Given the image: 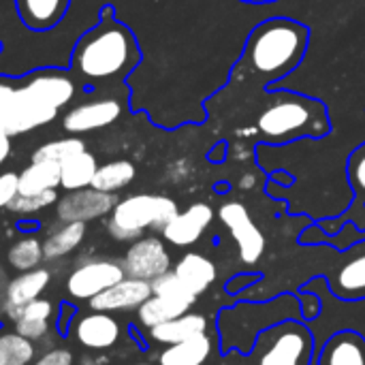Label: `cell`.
Segmentation results:
<instances>
[{
	"instance_id": "30",
	"label": "cell",
	"mask_w": 365,
	"mask_h": 365,
	"mask_svg": "<svg viewBox=\"0 0 365 365\" xmlns=\"http://www.w3.org/2000/svg\"><path fill=\"white\" fill-rule=\"evenodd\" d=\"M83 150H86L83 139H79V137H62V139L43 143L32 154V160H51V163L62 165L64 160H68L71 156H75V154H79Z\"/></svg>"
},
{
	"instance_id": "14",
	"label": "cell",
	"mask_w": 365,
	"mask_h": 365,
	"mask_svg": "<svg viewBox=\"0 0 365 365\" xmlns=\"http://www.w3.org/2000/svg\"><path fill=\"white\" fill-rule=\"evenodd\" d=\"M214 220V210L207 203H192L163 229V237L178 248H188L197 244Z\"/></svg>"
},
{
	"instance_id": "21",
	"label": "cell",
	"mask_w": 365,
	"mask_h": 365,
	"mask_svg": "<svg viewBox=\"0 0 365 365\" xmlns=\"http://www.w3.org/2000/svg\"><path fill=\"white\" fill-rule=\"evenodd\" d=\"M86 222H60L53 231L43 240V257L45 261H60L73 255L86 240Z\"/></svg>"
},
{
	"instance_id": "28",
	"label": "cell",
	"mask_w": 365,
	"mask_h": 365,
	"mask_svg": "<svg viewBox=\"0 0 365 365\" xmlns=\"http://www.w3.org/2000/svg\"><path fill=\"white\" fill-rule=\"evenodd\" d=\"M36 359V344L17 331L0 334V365H32Z\"/></svg>"
},
{
	"instance_id": "20",
	"label": "cell",
	"mask_w": 365,
	"mask_h": 365,
	"mask_svg": "<svg viewBox=\"0 0 365 365\" xmlns=\"http://www.w3.org/2000/svg\"><path fill=\"white\" fill-rule=\"evenodd\" d=\"M203 334H207V319L197 312H186L173 321L160 323L150 329V338L163 346L180 344V342H186V340L203 336Z\"/></svg>"
},
{
	"instance_id": "5",
	"label": "cell",
	"mask_w": 365,
	"mask_h": 365,
	"mask_svg": "<svg viewBox=\"0 0 365 365\" xmlns=\"http://www.w3.org/2000/svg\"><path fill=\"white\" fill-rule=\"evenodd\" d=\"M314 338L304 323L282 321L257 336V365H310Z\"/></svg>"
},
{
	"instance_id": "24",
	"label": "cell",
	"mask_w": 365,
	"mask_h": 365,
	"mask_svg": "<svg viewBox=\"0 0 365 365\" xmlns=\"http://www.w3.org/2000/svg\"><path fill=\"white\" fill-rule=\"evenodd\" d=\"M98 163L96 156L90 154L88 150L71 156L68 160H64L60 165V186L71 192V190H81V188H90L92 180L96 175Z\"/></svg>"
},
{
	"instance_id": "41",
	"label": "cell",
	"mask_w": 365,
	"mask_h": 365,
	"mask_svg": "<svg viewBox=\"0 0 365 365\" xmlns=\"http://www.w3.org/2000/svg\"><path fill=\"white\" fill-rule=\"evenodd\" d=\"M130 365H156V364H145V361H141V364H130Z\"/></svg>"
},
{
	"instance_id": "6",
	"label": "cell",
	"mask_w": 365,
	"mask_h": 365,
	"mask_svg": "<svg viewBox=\"0 0 365 365\" xmlns=\"http://www.w3.org/2000/svg\"><path fill=\"white\" fill-rule=\"evenodd\" d=\"M126 278V272L122 267V261L113 259H88L79 263L68 276H66V293L68 297L77 302H90L92 297L101 295L115 282Z\"/></svg>"
},
{
	"instance_id": "33",
	"label": "cell",
	"mask_w": 365,
	"mask_h": 365,
	"mask_svg": "<svg viewBox=\"0 0 365 365\" xmlns=\"http://www.w3.org/2000/svg\"><path fill=\"white\" fill-rule=\"evenodd\" d=\"M152 295H171V297H188V299H197L184 284L182 280L171 272L158 276L156 280H152Z\"/></svg>"
},
{
	"instance_id": "22",
	"label": "cell",
	"mask_w": 365,
	"mask_h": 365,
	"mask_svg": "<svg viewBox=\"0 0 365 365\" xmlns=\"http://www.w3.org/2000/svg\"><path fill=\"white\" fill-rule=\"evenodd\" d=\"M71 0H15L21 21L32 30L53 28L66 13Z\"/></svg>"
},
{
	"instance_id": "15",
	"label": "cell",
	"mask_w": 365,
	"mask_h": 365,
	"mask_svg": "<svg viewBox=\"0 0 365 365\" xmlns=\"http://www.w3.org/2000/svg\"><path fill=\"white\" fill-rule=\"evenodd\" d=\"M51 282V272L45 267H34L30 272H19L9 280L4 291V314L11 323L19 319V312L26 304L38 299Z\"/></svg>"
},
{
	"instance_id": "18",
	"label": "cell",
	"mask_w": 365,
	"mask_h": 365,
	"mask_svg": "<svg viewBox=\"0 0 365 365\" xmlns=\"http://www.w3.org/2000/svg\"><path fill=\"white\" fill-rule=\"evenodd\" d=\"M319 365H365V338L349 329L334 334L321 351Z\"/></svg>"
},
{
	"instance_id": "35",
	"label": "cell",
	"mask_w": 365,
	"mask_h": 365,
	"mask_svg": "<svg viewBox=\"0 0 365 365\" xmlns=\"http://www.w3.org/2000/svg\"><path fill=\"white\" fill-rule=\"evenodd\" d=\"M17 195H19V173L15 171L0 173V210H6Z\"/></svg>"
},
{
	"instance_id": "23",
	"label": "cell",
	"mask_w": 365,
	"mask_h": 365,
	"mask_svg": "<svg viewBox=\"0 0 365 365\" xmlns=\"http://www.w3.org/2000/svg\"><path fill=\"white\" fill-rule=\"evenodd\" d=\"M212 338L203 334L186 342L165 346V351L158 355V365H205L212 357Z\"/></svg>"
},
{
	"instance_id": "10",
	"label": "cell",
	"mask_w": 365,
	"mask_h": 365,
	"mask_svg": "<svg viewBox=\"0 0 365 365\" xmlns=\"http://www.w3.org/2000/svg\"><path fill=\"white\" fill-rule=\"evenodd\" d=\"M122 111L124 107L120 98H94L68 109L62 118V126L71 135H83L113 124L122 115Z\"/></svg>"
},
{
	"instance_id": "8",
	"label": "cell",
	"mask_w": 365,
	"mask_h": 365,
	"mask_svg": "<svg viewBox=\"0 0 365 365\" xmlns=\"http://www.w3.org/2000/svg\"><path fill=\"white\" fill-rule=\"evenodd\" d=\"M171 265H173L171 255H169L165 242L154 235L139 237V240L130 242V246L126 248V255L122 259V267H124L126 276L145 280V282H152L158 276L171 272Z\"/></svg>"
},
{
	"instance_id": "9",
	"label": "cell",
	"mask_w": 365,
	"mask_h": 365,
	"mask_svg": "<svg viewBox=\"0 0 365 365\" xmlns=\"http://www.w3.org/2000/svg\"><path fill=\"white\" fill-rule=\"evenodd\" d=\"M118 197L111 192H103L96 188L71 190L56 203V216L60 222H92L105 218L115 207Z\"/></svg>"
},
{
	"instance_id": "32",
	"label": "cell",
	"mask_w": 365,
	"mask_h": 365,
	"mask_svg": "<svg viewBox=\"0 0 365 365\" xmlns=\"http://www.w3.org/2000/svg\"><path fill=\"white\" fill-rule=\"evenodd\" d=\"M15 331L28 340H32L34 344L36 342H43L49 334H51V327H53V321H45V319H28V317H19L15 323Z\"/></svg>"
},
{
	"instance_id": "4",
	"label": "cell",
	"mask_w": 365,
	"mask_h": 365,
	"mask_svg": "<svg viewBox=\"0 0 365 365\" xmlns=\"http://www.w3.org/2000/svg\"><path fill=\"white\" fill-rule=\"evenodd\" d=\"M178 203L165 195H130L115 203L109 214L107 231L115 242H135L148 229L160 231L175 218Z\"/></svg>"
},
{
	"instance_id": "34",
	"label": "cell",
	"mask_w": 365,
	"mask_h": 365,
	"mask_svg": "<svg viewBox=\"0 0 365 365\" xmlns=\"http://www.w3.org/2000/svg\"><path fill=\"white\" fill-rule=\"evenodd\" d=\"M17 90H19V86L15 81L0 77V122H4L11 115V111L15 109Z\"/></svg>"
},
{
	"instance_id": "16",
	"label": "cell",
	"mask_w": 365,
	"mask_h": 365,
	"mask_svg": "<svg viewBox=\"0 0 365 365\" xmlns=\"http://www.w3.org/2000/svg\"><path fill=\"white\" fill-rule=\"evenodd\" d=\"M21 86L26 88L30 96H34L36 101L49 107H56L58 111L66 107L75 98V92H77L73 77L64 71H53V68L34 73Z\"/></svg>"
},
{
	"instance_id": "39",
	"label": "cell",
	"mask_w": 365,
	"mask_h": 365,
	"mask_svg": "<svg viewBox=\"0 0 365 365\" xmlns=\"http://www.w3.org/2000/svg\"><path fill=\"white\" fill-rule=\"evenodd\" d=\"M77 365H103L101 364V359H94V357H81Z\"/></svg>"
},
{
	"instance_id": "3",
	"label": "cell",
	"mask_w": 365,
	"mask_h": 365,
	"mask_svg": "<svg viewBox=\"0 0 365 365\" xmlns=\"http://www.w3.org/2000/svg\"><path fill=\"white\" fill-rule=\"evenodd\" d=\"M105 15L98 26L77 41L73 51V68L88 81L122 79L141 62L133 30L113 19L111 9H105Z\"/></svg>"
},
{
	"instance_id": "11",
	"label": "cell",
	"mask_w": 365,
	"mask_h": 365,
	"mask_svg": "<svg viewBox=\"0 0 365 365\" xmlns=\"http://www.w3.org/2000/svg\"><path fill=\"white\" fill-rule=\"evenodd\" d=\"M73 336L79 346L88 351H109L122 338V325L115 317L107 312H88L79 317L73 325Z\"/></svg>"
},
{
	"instance_id": "17",
	"label": "cell",
	"mask_w": 365,
	"mask_h": 365,
	"mask_svg": "<svg viewBox=\"0 0 365 365\" xmlns=\"http://www.w3.org/2000/svg\"><path fill=\"white\" fill-rule=\"evenodd\" d=\"M173 274L182 280V284L195 297L203 295L218 278L216 263L212 259H207L205 255H199V252H186L173 265Z\"/></svg>"
},
{
	"instance_id": "37",
	"label": "cell",
	"mask_w": 365,
	"mask_h": 365,
	"mask_svg": "<svg viewBox=\"0 0 365 365\" xmlns=\"http://www.w3.org/2000/svg\"><path fill=\"white\" fill-rule=\"evenodd\" d=\"M9 154H11V135L0 128V167L6 163Z\"/></svg>"
},
{
	"instance_id": "19",
	"label": "cell",
	"mask_w": 365,
	"mask_h": 365,
	"mask_svg": "<svg viewBox=\"0 0 365 365\" xmlns=\"http://www.w3.org/2000/svg\"><path fill=\"white\" fill-rule=\"evenodd\" d=\"M197 299H188V297H171V295H152L148 302H143L137 308V321L139 325H143L145 329H152L160 323L173 321L186 312H190V308L195 306Z\"/></svg>"
},
{
	"instance_id": "7",
	"label": "cell",
	"mask_w": 365,
	"mask_h": 365,
	"mask_svg": "<svg viewBox=\"0 0 365 365\" xmlns=\"http://www.w3.org/2000/svg\"><path fill=\"white\" fill-rule=\"evenodd\" d=\"M218 216H220L222 225L229 229L231 237L235 240L242 263L257 265L265 252V235L255 225L246 205L240 201H227L225 205H220Z\"/></svg>"
},
{
	"instance_id": "26",
	"label": "cell",
	"mask_w": 365,
	"mask_h": 365,
	"mask_svg": "<svg viewBox=\"0 0 365 365\" xmlns=\"http://www.w3.org/2000/svg\"><path fill=\"white\" fill-rule=\"evenodd\" d=\"M135 175H137V169L130 160H124V158L111 160V163L98 165L96 175L92 180V188L115 195L118 190L126 188L135 180Z\"/></svg>"
},
{
	"instance_id": "40",
	"label": "cell",
	"mask_w": 365,
	"mask_h": 365,
	"mask_svg": "<svg viewBox=\"0 0 365 365\" xmlns=\"http://www.w3.org/2000/svg\"><path fill=\"white\" fill-rule=\"evenodd\" d=\"M240 2H248V4H272V2H278V0H240Z\"/></svg>"
},
{
	"instance_id": "38",
	"label": "cell",
	"mask_w": 365,
	"mask_h": 365,
	"mask_svg": "<svg viewBox=\"0 0 365 365\" xmlns=\"http://www.w3.org/2000/svg\"><path fill=\"white\" fill-rule=\"evenodd\" d=\"M225 150H227V141H218V143H216V148L210 152V160H214V163L225 160Z\"/></svg>"
},
{
	"instance_id": "29",
	"label": "cell",
	"mask_w": 365,
	"mask_h": 365,
	"mask_svg": "<svg viewBox=\"0 0 365 365\" xmlns=\"http://www.w3.org/2000/svg\"><path fill=\"white\" fill-rule=\"evenodd\" d=\"M349 182L355 192V201L351 205L353 214H365V141L353 150L349 156Z\"/></svg>"
},
{
	"instance_id": "12",
	"label": "cell",
	"mask_w": 365,
	"mask_h": 365,
	"mask_svg": "<svg viewBox=\"0 0 365 365\" xmlns=\"http://www.w3.org/2000/svg\"><path fill=\"white\" fill-rule=\"evenodd\" d=\"M150 297H152V282L126 276L113 287H109L107 291H103L101 295L92 297L88 306L94 312H107V314L130 312V310H137Z\"/></svg>"
},
{
	"instance_id": "27",
	"label": "cell",
	"mask_w": 365,
	"mask_h": 365,
	"mask_svg": "<svg viewBox=\"0 0 365 365\" xmlns=\"http://www.w3.org/2000/svg\"><path fill=\"white\" fill-rule=\"evenodd\" d=\"M6 261L15 272H30L34 267H41V263L45 261L43 242L36 235H24L15 240L6 252Z\"/></svg>"
},
{
	"instance_id": "31",
	"label": "cell",
	"mask_w": 365,
	"mask_h": 365,
	"mask_svg": "<svg viewBox=\"0 0 365 365\" xmlns=\"http://www.w3.org/2000/svg\"><path fill=\"white\" fill-rule=\"evenodd\" d=\"M53 203H58V192L47 190L41 195H17L6 210L17 216H36L38 212L47 210Z\"/></svg>"
},
{
	"instance_id": "1",
	"label": "cell",
	"mask_w": 365,
	"mask_h": 365,
	"mask_svg": "<svg viewBox=\"0 0 365 365\" xmlns=\"http://www.w3.org/2000/svg\"><path fill=\"white\" fill-rule=\"evenodd\" d=\"M310 47V28L291 17H269L257 24L233 66L231 81L267 88L299 68Z\"/></svg>"
},
{
	"instance_id": "2",
	"label": "cell",
	"mask_w": 365,
	"mask_h": 365,
	"mask_svg": "<svg viewBox=\"0 0 365 365\" xmlns=\"http://www.w3.org/2000/svg\"><path fill=\"white\" fill-rule=\"evenodd\" d=\"M257 130L267 145H289L302 139H325L334 126L327 105L293 90H265Z\"/></svg>"
},
{
	"instance_id": "25",
	"label": "cell",
	"mask_w": 365,
	"mask_h": 365,
	"mask_svg": "<svg viewBox=\"0 0 365 365\" xmlns=\"http://www.w3.org/2000/svg\"><path fill=\"white\" fill-rule=\"evenodd\" d=\"M60 186V165L51 160H32L19 173V195H41Z\"/></svg>"
},
{
	"instance_id": "36",
	"label": "cell",
	"mask_w": 365,
	"mask_h": 365,
	"mask_svg": "<svg viewBox=\"0 0 365 365\" xmlns=\"http://www.w3.org/2000/svg\"><path fill=\"white\" fill-rule=\"evenodd\" d=\"M32 365H75V357L64 346H49L32 361Z\"/></svg>"
},
{
	"instance_id": "13",
	"label": "cell",
	"mask_w": 365,
	"mask_h": 365,
	"mask_svg": "<svg viewBox=\"0 0 365 365\" xmlns=\"http://www.w3.org/2000/svg\"><path fill=\"white\" fill-rule=\"evenodd\" d=\"M329 289L344 302L365 299V242L344 252L340 265L329 276Z\"/></svg>"
}]
</instances>
